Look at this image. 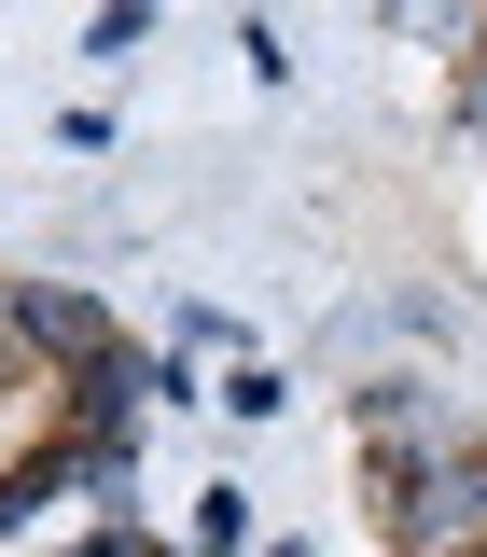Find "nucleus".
<instances>
[{
	"label": "nucleus",
	"mask_w": 487,
	"mask_h": 557,
	"mask_svg": "<svg viewBox=\"0 0 487 557\" xmlns=\"http://www.w3.org/2000/svg\"><path fill=\"white\" fill-rule=\"evenodd\" d=\"M376 530H390V557H487V432L417 474H376Z\"/></svg>",
	"instance_id": "f257e3e1"
},
{
	"label": "nucleus",
	"mask_w": 487,
	"mask_h": 557,
	"mask_svg": "<svg viewBox=\"0 0 487 557\" xmlns=\"http://www.w3.org/2000/svg\"><path fill=\"white\" fill-rule=\"evenodd\" d=\"M446 446H474V432H446V405H432L417 376H376V391H362V460H376V474H417V460H446Z\"/></svg>",
	"instance_id": "f03ea898"
},
{
	"label": "nucleus",
	"mask_w": 487,
	"mask_h": 557,
	"mask_svg": "<svg viewBox=\"0 0 487 557\" xmlns=\"http://www.w3.org/2000/svg\"><path fill=\"white\" fill-rule=\"evenodd\" d=\"M251 487H196V557H251Z\"/></svg>",
	"instance_id": "7ed1b4c3"
},
{
	"label": "nucleus",
	"mask_w": 487,
	"mask_h": 557,
	"mask_svg": "<svg viewBox=\"0 0 487 557\" xmlns=\"http://www.w3.org/2000/svg\"><path fill=\"white\" fill-rule=\"evenodd\" d=\"M209 405H223V418H278V405H292V376H278V362H223Z\"/></svg>",
	"instance_id": "20e7f679"
},
{
	"label": "nucleus",
	"mask_w": 487,
	"mask_h": 557,
	"mask_svg": "<svg viewBox=\"0 0 487 557\" xmlns=\"http://www.w3.org/2000/svg\"><path fill=\"white\" fill-rule=\"evenodd\" d=\"M139 42H153V0H98L84 14V57H139Z\"/></svg>",
	"instance_id": "39448f33"
},
{
	"label": "nucleus",
	"mask_w": 487,
	"mask_h": 557,
	"mask_svg": "<svg viewBox=\"0 0 487 557\" xmlns=\"http://www.w3.org/2000/svg\"><path fill=\"white\" fill-rule=\"evenodd\" d=\"M460 126H474V139H487V57H474V70H460Z\"/></svg>",
	"instance_id": "423d86ee"
},
{
	"label": "nucleus",
	"mask_w": 487,
	"mask_h": 557,
	"mask_svg": "<svg viewBox=\"0 0 487 557\" xmlns=\"http://www.w3.org/2000/svg\"><path fill=\"white\" fill-rule=\"evenodd\" d=\"M251 557H321V544H292V530H278V544H251Z\"/></svg>",
	"instance_id": "0eeeda50"
},
{
	"label": "nucleus",
	"mask_w": 487,
	"mask_h": 557,
	"mask_svg": "<svg viewBox=\"0 0 487 557\" xmlns=\"http://www.w3.org/2000/svg\"><path fill=\"white\" fill-rule=\"evenodd\" d=\"M139 557H167V544H139Z\"/></svg>",
	"instance_id": "6e6552de"
}]
</instances>
